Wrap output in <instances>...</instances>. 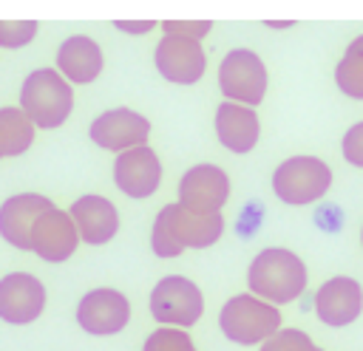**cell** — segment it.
<instances>
[{
    "instance_id": "obj_1",
    "label": "cell",
    "mask_w": 363,
    "mask_h": 351,
    "mask_svg": "<svg viewBox=\"0 0 363 351\" xmlns=\"http://www.w3.org/2000/svg\"><path fill=\"white\" fill-rule=\"evenodd\" d=\"M224 232L221 212H196L182 204H167L159 209L153 229H150V246L159 258H176L184 249H207L213 246Z\"/></svg>"
},
{
    "instance_id": "obj_2",
    "label": "cell",
    "mask_w": 363,
    "mask_h": 351,
    "mask_svg": "<svg viewBox=\"0 0 363 351\" xmlns=\"http://www.w3.org/2000/svg\"><path fill=\"white\" fill-rule=\"evenodd\" d=\"M306 277H309L306 263L292 249H284V246L261 249L247 269L250 294L272 306H284L301 297L306 289Z\"/></svg>"
},
{
    "instance_id": "obj_3",
    "label": "cell",
    "mask_w": 363,
    "mask_h": 351,
    "mask_svg": "<svg viewBox=\"0 0 363 351\" xmlns=\"http://www.w3.org/2000/svg\"><path fill=\"white\" fill-rule=\"evenodd\" d=\"M20 110L34 127H60L74 110V91L57 68H37L20 88Z\"/></svg>"
},
{
    "instance_id": "obj_4",
    "label": "cell",
    "mask_w": 363,
    "mask_h": 351,
    "mask_svg": "<svg viewBox=\"0 0 363 351\" xmlns=\"http://www.w3.org/2000/svg\"><path fill=\"white\" fill-rule=\"evenodd\" d=\"M218 326L227 340H233L238 345H255L281 328V311H278V306H272L255 294H233L221 306Z\"/></svg>"
},
{
    "instance_id": "obj_5",
    "label": "cell",
    "mask_w": 363,
    "mask_h": 351,
    "mask_svg": "<svg viewBox=\"0 0 363 351\" xmlns=\"http://www.w3.org/2000/svg\"><path fill=\"white\" fill-rule=\"evenodd\" d=\"M332 187V167L318 156L284 159L272 173V190L284 204L306 207L326 195Z\"/></svg>"
},
{
    "instance_id": "obj_6",
    "label": "cell",
    "mask_w": 363,
    "mask_h": 351,
    "mask_svg": "<svg viewBox=\"0 0 363 351\" xmlns=\"http://www.w3.org/2000/svg\"><path fill=\"white\" fill-rule=\"evenodd\" d=\"M267 85H269L267 65L250 48H233L218 65V88L227 96V102L255 108L264 102Z\"/></svg>"
},
{
    "instance_id": "obj_7",
    "label": "cell",
    "mask_w": 363,
    "mask_h": 351,
    "mask_svg": "<svg viewBox=\"0 0 363 351\" xmlns=\"http://www.w3.org/2000/svg\"><path fill=\"white\" fill-rule=\"evenodd\" d=\"M150 314H153V320H159L164 326L190 328L204 314L201 289L190 277L167 275L150 292Z\"/></svg>"
},
{
    "instance_id": "obj_8",
    "label": "cell",
    "mask_w": 363,
    "mask_h": 351,
    "mask_svg": "<svg viewBox=\"0 0 363 351\" xmlns=\"http://www.w3.org/2000/svg\"><path fill=\"white\" fill-rule=\"evenodd\" d=\"M130 320V300L119 289H91L77 306V323L94 337L119 334Z\"/></svg>"
},
{
    "instance_id": "obj_9",
    "label": "cell",
    "mask_w": 363,
    "mask_h": 351,
    "mask_svg": "<svg viewBox=\"0 0 363 351\" xmlns=\"http://www.w3.org/2000/svg\"><path fill=\"white\" fill-rule=\"evenodd\" d=\"M91 139L96 147L102 150H113V153H125L130 147H142L150 136V122L147 116H142L133 108H111L105 113H99L91 122Z\"/></svg>"
},
{
    "instance_id": "obj_10",
    "label": "cell",
    "mask_w": 363,
    "mask_h": 351,
    "mask_svg": "<svg viewBox=\"0 0 363 351\" xmlns=\"http://www.w3.org/2000/svg\"><path fill=\"white\" fill-rule=\"evenodd\" d=\"M153 62H156V71L167 82L193 85V82H199L204 76L207 54H204L199 40L162 34V40L156 42V51H153Z\"/></svg>"
},
{
    "instance_id": "obj_11",
    "label": "cell",
    "mask_w": 363,
    "mask_h": 351,
    "mask_svg": "<svg viewBox=\"0 0 363 351\" xmlns=\"http://www.w3.org/2000/svg\"><path fill=\"white\" fill-rule=\"evenodd\" d=\"M45 309V286L28 272H9L0 277V320L11 326L34 323Z\"/></svg>"
},
{
    "instance_id": "obj_12",
    "label": "cell",
    "mask_w": 363,
    "mask_h": 351,
    "mask_svg": "<svg viewBox=\"0 0 363 351\" xmlns=\"http://www.w3.org/2000/svg\"><path fill=\"white\" fill-rule=\"evenodd\" d=\"M230 198V176L218 164H196L179 178V204L196 212H221Z\"/></svg>"
},
{
    "instance_id": "obj_13",
    "label": "cell",
    "mask_w": 363,
    "mask_h": 351,
    "mask_svg": "<svg viewBox=\"0 0 363 351\" xmlns=\"http://www.w3.org/2000/svg\"><path fill=\"white\" fill-rule=\"evenodd\" d=\"M28 243H31V252L40 255L48 263L68 260L77 252V243H79V235H77V226H74L68 209H60V207L45 209L34 221Z\"/></svg>"
},
{
    "instance_id": "obj_14",
    "label": "cell",
    "mask_w": 363,
    "mask_h": 351,
    "mask_svg": "<svg viewBox=\"0 0 363 351\" xmlns=\"http://www.w3.org/2000/svg\"><path fill=\"white\" fill-rule=\"evenodd\" d=\"M315 314L320 323L332 328L352 326L363 311V286L354 277L337 275L318 286L315 292Z\"/></svg>"
},
{
    "instance_id": "obj_15",
    "label": "cell",
    "mask_w": 363,
    "mask_h": 351,
    "mask_svg": "<svg viewBox=\"0 0 363 351\" xmlns=\"http://www.w3.org/2000/svg\"><path fill=\"white\" fill-rule=\"evenodd\" d=\"M113 184L130 198L153 195L159 190V184H162V161H159V156L147 144L130 147L125 153H116Z\"/></svg>"
},
{
    "instance_id": "obj_16",
    "label": "cell",
    "mask_w": 363,
    "mask_h": 351,
    "mask_svg": "<svg viewBox=\"0 0 363 351\" xmlns=\"http://www.w3.org/2000/svg\"><path fill=\"white\" fill-rule=\"evenodd\" d=\"M51 207H54V201L48 195H40V192H20V195L6 198L0 204V235H3V241H9L14 249L31 252V243H28L31 226Z\"/></svg>"
},
{
    "instance_id": "obj_17",
    "label": "cell",
    "mask_w": 363,
    "mask_h": 351,
    "mask_svg": "<svg viewBox=\"0 0 363 351\" xmlns=\"http://www.w3.org/2000/svg\"><path fill=\"white\" fill-rule=\"evenodd\" d=\"M79 241L91 246L108 243L119 232V212L105 195H79L68 209Z\"/></svg>"
},
{
    "instance_id": "obj_18",
    "label": "cell",
    "mask_w": 363,
    "mask_h": 351,
    "mask_svg": "<svg viewBox=\"0 0 363 351\" xmlns=\"http://www.w3.org/2000/svg\"><path fill=\"white\" fill-rule=\"evenodd\" d=\"M105 57L96 40L74 34L57 48V71L68 85H88L102 74Z\"/></svg>"
},
{
    "instance_id": "obj_19",
    "label": "cell",
    "mask_w": 363,
    "mask_h": 351,
    "mask_svg": "<svg viewBox=\"0 0 363 351\" xmlns=\"http://www.w3.org/2000/svg\"><path fill=\"white\" fill-rule=\"evenodd\" d=\"M216 136L227 150L250 153L258 144V136H261V122H258L255 108L224 99L216 108Z\"/></svg>"
},
{
    "instance_id": "obj_20",
    "label": "cell",
    "mask_w": 363,
    "mask_h": 351,
    "mask_svg": "<svg viewBox=\"0 0 363 351\" xmlns=\"http://www.w3.org/2000/svg\"><path fill=\"white\" fill-rule=\"evenodd\" d=\"M34 144V125L20 108H0V159L23 156Z\"/></svg>"
},
{
    "instance_id": "obj_21",
    "label": "cell",
    "mask_w": 363,
    "mask_h": 351,
    "mask_svg": "<svg viewBox=\"0 0 363 351\" xmlns=\"http://www.w3.org/2000/svg\"><path fill=\"white\" fill-rule=\"evenodd\" d=\"M335 85L346 96L363 99V34L346 45V51L335 68Z\"/></svg>"
},
{
    "instance_id": "obj_22",
    "label": "cell",
    "mask_w": 363,
    "mask_h": 351,
    "mask_svg": "<svg viewBox=\"0 0 363 351\" xmlns=\"http://www.w3.org/2000/svg\"><path fill=\"white\" fill-rule=\"evenodd\" d=\"M142 351H199L187 334V328H173V326H162L156 328L147 340Z\"/></svg>"
},
{
    "instance_id": "obj_23",
    "label": "cell",
    "mask_w": 363,
    "mask_h": 351,
    "mask_svg": "<svg viewBox=\"0 0 363 351\" xmlns=\"http://www.w3.org/2000/svg\"><path fill=\"white\" fill-rule=\"evenodd\" d=\"M261 351H323V348L315 345L306 331H298V328H278L272 337H267V340L261 343Z\"/></svg>"
},
{
    "instance_id": "obj_24",
    "label": "cell",
    "mask_w": 363,
    "mask_h": 351,
    "mask_svg": "<svg viewBox=\"0 0 363 351\" xmlns=\"http://www.w3.org/2000/svg\"><path fill=\"white\" fill-rule=\"evenodd\" d=\"M37 37V23L20 20V23H3L0 20V45L3 48H23Z\"/></svg>"
},
{
    "instance_id": "obj_25",
    "label": "cell",
    "mask_w": 363,
    "mask_h": 351,
    "mask_svg": "<svg viewBox=\"0 0 363 351\" xmlns=\"http://www.w3.org/2000/svg\"><path fill=\"white\" fill-rule=\"evenodd\" d=\"M340 147H343V159H346L349 164L363 167V122H357V125H352V127L346 130Z\"/></svg>"
},
{
    "instance_id": "obj_26",
    "label": "cell",
    "mask_w": 363,
    "mask_h": 351,
    "mask_svg": "<svg viewBox=\"0 0 363 351\" xmlns=\"http://www.w3.org/2000/svg\"><path fill=\"white\" fill-rule=\"evenodd\" d=\"M213 28V23H182V20H167L162 23V31L164 34H173V37H184V40H199L207 37Z\"/></svg>"
},
{
    "instance_id": "obj_27",
    "label": "cell",
    "mask_w": 363,
    "mask_h": 351,
    "mask_svg": "<svg viewBox=\"0 0 363 351\" xmlns=\"http://www.w3.org/2000/svg\"><path fill=\"white\" fill-rule=\"evenodd\" d=\"M113 25H116L119 31H125V34H147V31L156 28L153 20H139V23H133V20H116Z\"/></svg>"
},
{
    "instance_id": "obj_28",
    "label": "cell",
    "mask_w": 363,
    "mask_h": 351,
    "mask_svg": "<svg viewBox=\"0 0 363 351\" xmlns=\"http://www.w3.org/2000/svg\"><path fill=\"white\" fill-rule=\"evenodd\" d=\"M267 25H269V28H289V25H292V20H278V23H275V20H269Z\"/></svg>"
},
{
    "instance_id": "obj_29",
    "label": "cell",
    "mask_w": 363,
    "mask_h": 351,
    "mask_svg": "<svg viewBox=\"0 0 363 351\" xmlns=\"http://www.w3.org/2000/svg\"><path fill=\"white\" fill-rule=\"evenodd\" d=\"M360 238H363V232H360Z\"/></svg>"
}]
</instances>
